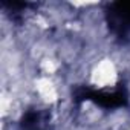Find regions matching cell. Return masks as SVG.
Listing matches in <instances>:
<instances>
[{
	"mask_svg": "<svg viewBox=\"0 0 130 130\" xmlns=\"http://www.w3.org/2000/svg\"><path fill=\"white\" fill-rule=\"evenodd\" d=\"M22 130H52L51 115L46 110H28L22 118Z\"/></svg>",
	"mask_w": 130,
	"mask_h": 130,
	"instance_id": "3957f363",
	"label": "cell"
},
{
	"mask_svg": "<svg viewBox=\"0 0 130 130\" xmlns=\"http://www.w3.org/2000/svg\"><path fill=\"white\" fill-rule=\"evenodd\" d=\"M74 101L75 103H83V101H93L101 107L106 109H116L122 107L128 101L127 90L122 84H119L115 90L112 92H104V90H93L86 86H80L75 89L74 93Z\"/></svg>",
	"mask_w": 130,
	"mask_h": 130,
	"instance_id": "6da1fadb",
	"label": "cell"
},
{
	"mask_svg": "<svg viewBox=\"0 0 130 130\" xmlns=\"http://www.w3.org/2000/svg\"><path fill=\"white\" fill-rule=\"evenodd\" d=\"M107 25L118 37H125L130 32V2H115L106 9Z\"/></svg>",
	"mask_w": 130,
	"mask_h": 130,
	"instance_id": "7a4b0ae2",
	"label": "cell"
}]
</instances>
